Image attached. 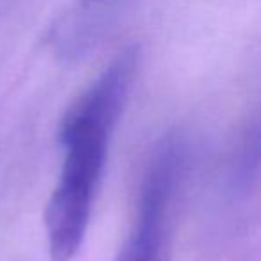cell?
I'll return each instance as SVG.
<instances>
[{
    "mask_svg": "<svg viewBox=\"0 0 261 261\" xmlns=\"http://www.w3.org/2000/svg\"><path fill=\"white\" fill-rule=\"evenodd\" d=\"M138 61V47L123 48L63 118L59 138L65 161L45 210L52 261H70L83 245L113 129L123 111Z\"/></svg>",
    "mask_w": 261,
    "mask_h": 261,
    "instance_id": "1",
    "label": "cell"
},
{
    "mask_svg": "<svg viewBox=\"0 0 261 261\" xmlns=\"http://www.w3.org/2000/svg\"><path fill=\"white\" fill-rule=\"evenodd\" d=\"M181 168V142L167 138L158 145L147 165L135 225L116 261H163Z\"/></svg>",
    "mask_w": 261,
    "mask_h": 261,
    "instance_id": "2",
    "label": "cell"
}]
</instances>
